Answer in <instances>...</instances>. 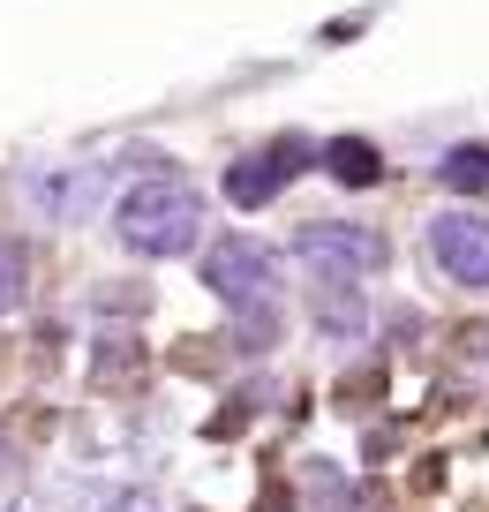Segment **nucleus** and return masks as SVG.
I'll return each mask as SVG.
<instances>
[{"label": "nucleus", "mask_w": 489, "mask_h": 512, "mask_svg": "<svg viewBox=\"0 0 489 512\" xmlns=\"http://www.w3.org/2000/svg\"><path fill=\"white\" fill-rule=\"evenodd\" d=\"M294 256L309 264L316 279H332V287H339V279H369V272H377L384 241L369 234V226H354V219H309L294 234Z\"/></svg>", "instance_id": "nucleus-2"}, {"label": "nucleus", "mask_w": 489, "mask_h": 512, "mask_svg": "<svg viewBox=\"0 0 489 512\" xmlns=\"http://www.w3.org/2000/svg\"><path fill=\"white\" fill-rule=\"evenodd\" d=\"M444 189H459V196H474V189H489V151H482V144H467V151H452V159H444Z\"/></svg>", "instance_id": "nucleus-6"}, {"label": "nucleus", "mask_w": 489, "mask_h": 512, "mask_svg": "<svg viewBox=\"0 0 489 512\" xmlns=\"http://www.w3.org/2000/svg\"><path fill=\"white\" fill-rule=\"evenodd\" d=\"M204 279H211V294H226V302H241V309H256V302H271V287H279V256L264 249V241H219V249L204 256Z\"/></svg>", "instance_id": "nucleus-3"}, {"label": "nucleus", "mask_w": 489, "mask_h": 512, "mask_svg": "<svg viewBox=\"0 0 489 512\" xmlns=\"http://www.w3.org/2000/svg\"><path fill=\"white\" fill-rule=\"evenodd\" d=\"M23 302V256L0 241V309H16Z\"/></svg>", "instance_id": "nucleus-8"}, {"label": "nucleus", "mask_w": 489, "mask_h": 512, "mask_svg": "<svg viewBox=\"0 0 489 512\" xmlns=\"http://www.w3.org/2000/svg\"><path fill=\"white\" fill-rule=\"evenodd\" d=\"M301 166H309V151H301V144L256 151V159L226 166V196H234V204H271V196H279V181H286V174H301Z\"/></svg>", "instance_id": "nucleus-5"}, {"label": "nucleus", "mask_w": 489, "mask_h": 512, "mask_svg": "<svg viewBox=\"0 0 489 512\" xmlns=\"http://www.w3.org/2000/svg\"><path fill=\"white\" fill-rule=\"evenodd\" d=\"M113 234L136 256H181L204 234V204H196V189H181V181H136V189L121 196V211H113Z\"/></svg>", "instance_id": "nucleus-1"}, {"label": "nucleus", "mask_w": 489, "mask_h": 512, "mask_svg": "<svg viewBox=\"0 0 489 512\" xmlns=\"http://www.w3.org/2000/svg\"><path fill=\"white\" fill-rule=\"evenodd\" d=\"M429 256H437V272L459 279V287H489V219L482 211H444V219H429Z\"/></svg>", "instance_id": "nucleus-4"}, {"label": "nucleus", "mask_w": 489, "mask_h": 512, "mask_svg": "<svg viewBox=\"0 0 489 512\" xmlns=\"http://www.w3.org/2000/svg\"><path fill=\"white\" fill-rule=\"evenodd\" d=\"M332 174H339V181H377L384 159H377L369 144H332Z\"/></svg>", "instance_id": "nucleus-7"}]
</instances>
